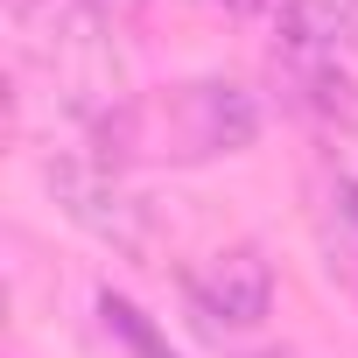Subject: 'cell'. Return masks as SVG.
<instances>
[{
	"instance_id": "2",
	"label": "cell",
	"mask_w": 358,
	"mask_h": 358,
	"mask_svg": "<svg viewBox=\"0 0 358 358\" xmlns=\"http://www.w3.org/2000/svg\"><path fill=\"white\" fill-rule=\"evenodd\" d=\"M50 190H57V204H64L92 239H106L113 253H127V260H148V253H155V211L120 183L106 162H78V155L50 162Z\"/></svg>"
},
{
	"instance_id": "4",
	"label": "cell",
	"mask_w": 358,
	"mask_h": 358,
	"mask_svg": "<svg viewBox=\"0 0 358 358\" xmlns=\"http://www.w3.org/2000/svg\"><path fill=\"white\" fill-rule=\"evenodd\" d=\"M99 316H106V330H113L134 358H176V351H169V337H162V330H155L127 295H113V288H106V295H99Z\"/></svg>"
},
{
	"instance_id": "6",
	"label": "cell",
	"mask_w": 358,
	"mask_h": 358,
	"mask_svg": "<svg viewBox=\"0 0 358 358\" xmlns=\"http://www.w3.org/2000/svg\"><path fill=\"white\" fill-rule=\"evenodd\" d=\"M351 204H358V197H351Z\"/></svg>"
},
{
	"instance_id": "3",
	"label": "cell",
	"mask_w": 358,
	"mask_h": 358,
	"mask_svg": "<svg viewBox=\"0 0 358 358\" xmlns=\"http://www.w3.org/2000/svg\"><path fill=\"white\" fill-rule=\"evenodd\" d=\"M190 309H197V323L204 330H253V323H267V309H274V267L260 260V246H218L190 281Z\"/></svg>"
},
{
	"instance_id": "1",
	"label": "cell",
	"mask_w": 358,
	"mask_h": 358,
	"mask_svg": "<svg viewBox=\"0 0 358 358\" xmlns=\"http://www.w3.org/2000/svg\"><path fill=\"white\" fill-rule=\"evenodd\" d=\"M92 134L106 148V169L113 162H211L260 141V106L232 78H190L162 99H127Z\"/></svg>"
},
{
	"instance_id": "5",
	"label": "cell",
	"mask_w": 358,
	"mask_h": 358,
	"mask_svg": "<svg viewBox=\"0 0 358 358\" xmlns=\"http://www.w3.org/2000/svg\"><path fill=\"white\" fill-rule=\"evenodd\" d=\"M218 8H253V0H218Z\"/></svg>"
}]
</instances>
